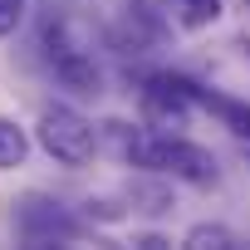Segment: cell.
<instances>
[{
    "instance_id": "cell-1",
    "label": "cell",
    "mask_w": 250,
    "mask_h": 250,
    "mask_svg": "<svg viewBox=\"0 0 250 250\" xmlns=\"http://www.w3.org/2000/svg\"><path fill=\"white\" fill-rule=\"evenodd\" d=\"M123 162L138 167V172H157V177H172V182H187V187H216L221 167L211 157V147L182 138V133H157V128H138V138L128 143Z\"/></svg>"
},
{
    "instance_id": "cell-11",
    "label": "cell",
    "mask_w": 250,
    "mask_h": 250,
    "mask_svg": "<svg viewBox=\"0 0 250 250\" xmlns=\"http://www.w3.org/2000/svg\"><path fill=\"white\" fill-rule=\"evenodd\" d=\"M25 10H30V0H0V40H10L25 25Z\"/></svg>"
},
{
    "instance_id": "cell-7",
    "label": "cell",
    "mask_w": 250,
    "mask_h": 250,
    "mask_svg": "<svg viewBox=\"0 0 250 250\" xmlns=\"http://www.w3.org/2000/svg\"><path fill=\"white\" fill-rule=\"evenodd\" d=\"M25 157H30V128H25L20 118L0 113V172L25 167Z\"/></svg>"
},
{
    "instance_id": "cell-4",
    "label": "cell",
    "mask_w": 250,
    "mask_h": 250,
    "mask_svg": "<svg viewBox=\"0 0 250 250\" xmlns=\"http://www.w3.org/2000/svg\"><path fill=\"white\" fill-rule=\"evenodd\" d=\"M138 103H143V123L157 128V133L182 128L191 118V108H196L191 93H187V74H152V79H143Z\"/></svg>"
},
{
    "instance_id": "cell-13",
    "label": "cell",
    "mask_w": 250,
    "mask_h": 250,
    "mask_svg": "<svg viewBox=\"0 0 250 250\" xmlns=\"http://www.w3.org/2000/svg\"><path fill=\"white\" fill-rule=\"evenodd\" d=\"M147 5H157V10H172V0H147Z\"/></svg>"
},
{
    "instance_id": "cell-9",
    "label": "cell",
    "mask_w": 250,
    "mask_h": 250,
    "mask_svg": "<svg viewBox=\"0 0 250 250\" xmlns=\"http://www.w3.org/2000/svg\"><path fill=\"white\" fill-rule=\"evenodd\" d=\"M182 245L187 250H230L235 245V230L230 226H216V221H201V226H191L182 235Z\"/></svg>"
},
{
    "instance_id": "cell-6",
    "label": "cell",
    "mask_w": 250,
    "mask_h": 250,
    "mask_svg": "<svg viewBox=\"0 0 250 250\" xmlns=\"http://www.w3.org/2000/svg\"><path fill=\"white\" fill-rule=\"evenodd\" d=\"M187 93H191V103H196V108L216 113L235 138H245V143H250V103L226 98V93H216V88H206V83H196V79H187Z\"/></svg>"
},
{
    "instance_id": "cell-3",
    "label": "cell",
    "mask_w": 250,
    "mask_h": 250,
    "mask_svg": "<svg viewBox=\"0 0 250 250\" xmlns=\"http://www.w3.org/2000/svg\"><path fill=\"white\" fill-rule=\"evenodd\" d=\"M10 221H15V235H20L25 245H69V240L83 235V221H79L64 201H54V196H44V191H25V196L15 201Z\"/></svg>"
},
{
    "instance_id": "cell-8",
    "label": "cell",
    "mask_w": 250,
    "mask_h": 250,
    "mask_svg": "<svg viewBox=\"0 0 250 250\" xmlns=\"http://www.w3.org/2000/svg\"><path fill=\"white\" fill-rule=\"evenodd\" d=\"M128 201H133V211H152V216H157V211L172 206V191L157 182V172H143V177L128 187Z\"/></svg>"
},
{
    "instance_id": "cell-12",
    "label": "cell",
    "mask_w": 250,
    "mask_h": 250,
    "mask_svg": "<svg viewBox=\"0 0 250 250\" xmlns=\"http://www.w3.org/2000/svg\"><path fill=\"white\" fill-rule=\"evenodd\" d=\"M133 245H143V250H162V245H172V240H167V235H138Z\"/></svg>"
},
{
    "instance_id": "cell-10",
    "label": "cell",
    "mask_w": 250,
    "mask_h": 250,
    "mask_svg": "<svg viewBox=\"0 0 250 250\" xmlns=\"http://www.w3.org/2000/svg\"><path fill=\"white\" fill-rule=\"evenodd\" d=\"M221 0H177V20H182V30H211L216 20H221Z\"/></svg>"
},
{
    "instance_id": "cell-2",
    "label": "cell",
    "mask_w": 250,
    "mask_h": 250,
    "mask_svg": "<svg viewBox=\"0 0 250 250\" xmlns=\"http://www.w3.org/2000/svg\"><path fill=\"white\" fill-rule=\"evenodd\" d=\"M40 147L59 162V167H88L98 157V128L69 103H49L40 113V128H35Z\"/></svg>"
},
{
    "instance_id": "cell-5",
    "label": "cell",
    "mask_w": 250,
    "mask_h": 250,
    "mask_svg": "<svg viewBox=\"0 0 250 250\" xmlns=\"http://www.w3.org/2000/svg\"><path fill=\"white\" fill-rule=\"evenodd\" d=\"M162 40H167V20H162L157 5H147V0H128V10L108 25V44L118 54H143V49H152Z\"/></svg>"
}]
</instances>
